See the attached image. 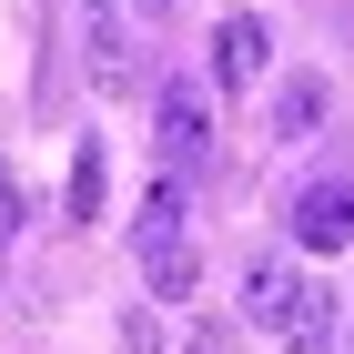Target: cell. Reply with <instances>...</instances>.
I'll use <instances>...</instances> for the list:
<instances>
[{"mask_svg": "<svg viewBox=\"0 0 354 354\" xmlns=\"http://www.w3.org/2000/svg\"><path fill=\"white\" fill-rule=\"evenodd\" d=\"M132 253H142V283H152L162 304H192V283H203V253H192V233H183V183H152Z\"/></svg>", "mask_w": 354, "mask_h": 354, "instance_id": "cell-1", "label": "cell"}, {"mask_svg": "<svg viewBox=\"0 0 354 354\" xmlns=\"http://www.w3.org/2000/svg\"><path fill=\"white\" fill-rule=\"evenodd\" d=\"M152 142H162L172 172H203V162H213V102H203V82H162V91H152Z\"/></svg>", "mask_w": 354, "mask_h": 354, "instance_id": "cell-2", "label": "cell"}, {"mask_svg": "<svg viewBox=\"0 0 354 354\" xmlns=\"http://www.w3.org/2000/svg\"><path fill=\"white\" fill-rule=\"evenodd\" d=\"M82 61H91V91H142V61H132V21L122 0H82Z\"/></svg>", "mask_w": 354, "mask_h": 354, "instance_id": "cell-3", "label": "cell"}, {"mask_svg": "<svg viewBox=\"0 0 354 354\" xmlns=\"http://www.w3.org/2000/svg\"><path fill=\"white\" fill-rule=\"evenodd\" d=\"M273 71V21L263 10H223L213 21V91H253Z\"/></svg>", "mask_w": 354, "mask_h": 354, "instance_id": "cell-4", "label": "cell"}, {"mask_svg": "<svg viewBox=\"0 0 354 354\" xmlns=\"http://www.w3.org/2000/svg\"><path fill=\"white\" fill-rule=\"evenodd\" d=\"M304 283H314V273H304L294 253H253V263H243V324L253 334H283V314H294Z\"/></svg>", "mask_w": 354, "mask_h": 354, "instance_id": "cell-5", "label": "cell"}, {"mask_svg": "<svg viewBox=\"0 0 354 354\" xmlns=\"http://www.w3.org/2000/svg\"><path fill=\"white\" fill-rule=\"evenodd\" d=\"M294 243L304 253H344L354 243V183H304L294 192Z\"/></svg>", "mask_w": 354, "mask_h": 354, "instance_id": "cell-6", "label": "cell"}, {"mask_svg": "<svg viewBox=\"0 0 354 354\" xmlns=\"http://www.w3.org/2000/svg\"><path fill=\"white\" fill-rule=\"evenodd\" d=\"M324 71H294V82L273 91V142H314V122H324Z\"/></svg>", "mask_w": 354, "mask_h": 354, "instance_id": "cell-7", "label": "cell"}, {"mask_svg": "<svg viewBox=\"0 0 354 354\" xmlns=\"http://www.w3.org/2000/svg\"><path fill=\"white\" fill-rule=\"evenodd\" d=\"M273 344H294V354H324V344H334V294H324V283H304V294H294V314H283Z\"/></svg>", "mask_w": 354, "mask_h": 354, "instance_id": "cell-8", "label": "cell"}, {"mask_svg": "<svg viewBox=\"0 0 354 354\" xmlns=\"http://www.w3.org/2000/svg\"><path fill=\"white\" fill-rule=\"evenodd\" d=\"M102 183H111V172H102V142H82V152H71V183H61V213L91 223V213H102Z\"/></svg>", "mask_w": 354, "mask_h": 354, "instance_id": "cell-9", "label": "cell"}, {"mask_svg": "<svg viewBox=\"0 0 354 354\" xmlns=\"http://www.w3.org/2000/svg\"><path fill=\"white\" fill-rule=\"evenodd\" d=\"M122 354H162V314H152V304L122 314Z\"/></svg>", "mask_w": 354, "mask_h": 354, "instance_id": "cell-10", "label": "cell"}, {"mask_svg": "<svg viewBox=\"0 0 354 354\" xmlns=\"http://www.w3.org/2000/svg\"><path fill=\"white\" fill-rule=\"evenodd\" d=\"M10 233H21V183L0 172V243H10Z\"/></svg>", "mask_w": 354, "mask_h": 354, "instance_id": "cell-11", "label": "cell"}, {"mask_svg": "<svg viewBox=\"0 0 354 354\" xmlns=\"http://www.w3.org/2000/svg\"><path fill=\"white\" fill-rule=\"evenodd\" d=\"M183 354H233V324H203V334H192Z\"/></svg>", "mask_w": 354, "mask_h": 354, "instance_id": "cell-12", "label": "cell"}, {"mask_svg": "<svg viewBox=\"0 0 354 354\" xmlns=\"http://www.w3.org/2000/svg\"><path fill=\"white\" fill-rule=\"evenodd\" d=\"M132 10H142V21H172V0H132Z\"/></svg>", "mask_w": 354, "mask_h": 354, "instance_id": "cell-13", "label": "cell"}]
</instances>
